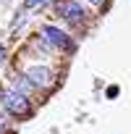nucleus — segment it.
<instances>
[{
	"label": "nucleus",
	"instance_id": "nucleus-2",
	"mask_svg": "<svg viewBox=\"0 0 131 134\" xmlns=\"http://www.w3.org/2000/svg\"><path fill=\"white\" fill-rule=\"evenodd\" d=\"M42 34H45V40L50 42V45H55V47H60V50H74V42L68 40V34H66L63 29H58V26H42Z\"/></svg>",
	"mask_w": 131,
	"mask_h": 134
},
{
	"label": "nucleus",
	"instance_id": "nucleus-8",
	"mask_svg": "<svg viewBox=\"0 0 131 134\" xmlns=\"http://www.w3.org/2000/svg\"><path fill=\"white\" fill-rule=\"evenodd\" d=\"M0 63H3V50H0Z\"/></svg>",
	"mask_w": 131,
	"mask_h": 134
},
{
	"label": "nucleus",
	"instance_id": "nucleus-5",
	"mask_svg": "<svg viewBox=\"0 0 131 134\" xmlns=\"http://www.w3.org/2000/svg\"><path fill=\"white\" fill-rule=\"evenodd\" d=\"M13 90H19V92L26 95V92L32 90V82H29L26 76H13Z\"/></svg>",
	"mask_w": 131,
	"mask_h": 134
},
{
	"label": "nucleus",
	"instance_id": "nucleus-6",
	"mask_svg": "<svg viewBox=\"0 0 131 134\" xmlns=\"http://www.w3.org/2000/svg\"><path fill=\"white\" fill-rule=\"evenodd\" d=\"M42 3H45V0H24V8H37Z\"/></svg>",
	"mask_w": 131,
	"mask_h": 134
},
{
	"label": "nucleus",
	"instance_id": "nucleus-3",
	"mask_svg": "<svg viewBox=\"0 0 131 134\" xmlns=\"http://www.w3.org/2000/svg\"><path fill=\"white\" fill-rule=\"evenodd\" d=\"M24 76L32 82V87H50L52 84V71L45 69V66H29Z\"/></svg>",
	"mask_w": 131,
	"mask_h": 134
},
{
	"label": "nucleus",
	"instance_id": "nucleus-9",
	"mask_svg": "<svg viewBox=\"0 0 131 134\" xmlns=\"http://www.w3.org/2000/svg\"><path fill=\"white\" fill-rule=\"evenodd\" d=\"M89 3H102V0H89Z\"/></svg>",
	"mask_w": 131,
	"mask_h": 134
},
{
	"label": "nucleus",
	"instance_id": "nucleus-1",
	"mask_svg": "<svg viewBox=\"0 0 131 134\" xmlns=\"http://www.w3.org/2000/svg\"><path fill=\"white\" fill-rule=\"evenodd\" d=\"M3 105H5L11 113H16V116H29V113H32V105H29L26 95L19 92V90H8V92H3Z\"/></svg>",
	"mask_w": 131,
	"mask_h": 134
},
{
	"label": "nucleus",
	"instance_id": "nucleus-7",
	"mask_svg": "<svg viewBox=\"0 0 131 134\" xmlns=\"http://www.w3.org/2000/svg\"><path fill=\"white\" fill-rule=\"evenodd\" d=\"M0 129H3V116H0Z\"/></svg>",
	"mask_w": 131,
	"mask_h": 134
},
{
	"label": "nucleus",
	"instance_id": "nucleus-4",
	"mask_svg": "<svg viewBox=\"0 0 131 134\" xmlns=\"http://www.w3.org/2000/svg\"><path fill=\"white\" fill-rule=\"evenodd\" d=\"M58 13L63 19H68V21H79L84 16V8L76 3V0H63V3H58Z\"/></svg>",
	"mask_w": 131,
	"mask_h": 134
}]
</instances>
